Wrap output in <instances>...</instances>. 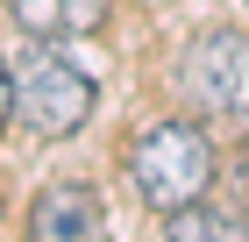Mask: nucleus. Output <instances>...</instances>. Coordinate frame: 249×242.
<instances>
[{"instance_id":"6","label":"nucleus","mask_w":249,"mask_h":242,"mask_svg":"<svg viewBox=\"0 0 249 242\" xmlns=\"http://www.w3.org/2000/svg\"><path fill=\"white\" fill-rule=\"evenodd\" d=\"M171 242H249V221L235 206H213V200H192L171 214Z\"/></svg>"},{"instance_id":"1","label":"nucleus","mask_w":249,"mask_h":242,"mask_svg":"<svg viewBox=\"0 0 249 242\" xmlns=\"http://www.w3.org/2000/svg\"><path fill=\"white\" fill-rule=\"evenodd\" d=\"M128 178H135V192L150 206H164V214L192 206L207 192V178H213L207 129H199V121H150V129L128 143Z\"/></svg>"},{"instance_id":"7","label":"nucleus","mask_w":249,"mask_h":242,"mask_svg":"<svg viewBox=\"0 0 249 242\" xmlns=\"http://www.w3.org/2000/svg\"><path fill=\"white\" fill-rule=\"evenodd\" d=\"M7 114H15V64H0V129H7Z\"/></svg>"},{"instance_id":"2","label":"nucleus","mask_w":249,"mask_h":242,"mask_svg":"<svg viewBox=\"0 0 249 242\" xmlns=\"http://www.w3.org/2000/svg\"><path fill=\"white\" fill-rule=\"evenodd\" d=\"M86 114H93V78L64 64L57 50H29L15 57V121L36 143H64V135L86 129Z\"/></svg>"},{"instance_id":"3","label":"nucleus","mask_w":249,"mask_h":242,"mask_svg":"<svg viewBox=\"0 0 249 242\" xmlns=\"http://www.w3.org/2000/svg\"><path fill=\"white\" fill-rule=\"evenodd\" d=\"M178 93L207 114L249 121V36L242 29H207L178 50Z\"/></svg>"},{"instance_id":"4","label":"nucleus","mask_w":249,"mask_h":242,"mask_svg":"<svg viewBox=\"0 0 249 242\" xmlns=\"http://www.w3.org/2000/svg\"><path fill=\"white\" fill-rule=\"evenodd\" d=\"M29 242H107V206L93 186H43L29 206Z\"/></svg>"},{"instance_id":"5","label":"nucleus","mask_w":249,"mask_h":242,"mask_svg":"<svg viewBox=\"0 0 249 242\" xmlns=\"http://www.w3.org/2000/svg\"><path fill=\"white\" fill-rule=\"evenodd\" d=\"M15 21L43 43H64V36H93L107 21V0H7Z\"/></svg>"}]
</instances>
